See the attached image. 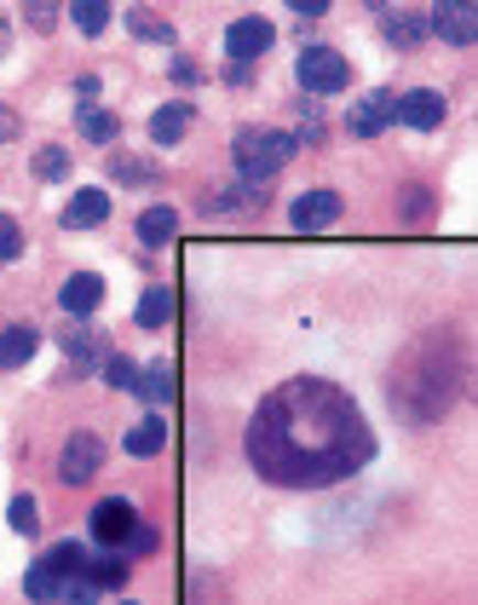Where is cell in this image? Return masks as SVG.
I'll return each instance as SVG.
<instances>
[{
  "mask_svg": "<svg viewBox=\"0 0 478 605\" xmlns=\"http://www.w3.org/2000/svg\"><path fill=\"white\" fill-rule=\"evenodd\" d=\"M374 456V433L363 410L329 381H300L265 392V403L248 421V462L260 478L289 490H323L340 485Z\"/></svg>",
  "mask_w": 478,
  "mask_h": 605,
  "instance_id": "cell-1",
  "label": "cell"
},
{
  "mask_svg": "<svg viewBox=\"0 0 478 605\" xmlns=\"http://www.w3.org/2000/svg\"><path fill=\"white\" fill-rule=\"evenodd\" d=\"M294 133L283 128H242L237 144H231V156H237V173L242 180H271V173H283L294 162Z\"/></svg>",
  "mask_w": 478,
  "mask_h": 605,
  "instance_id": "cell-2",
  "label": "cell"
},
{
  "mask_svg": "<svg viewBox=\"0 0 478 605\" xmlns=\"http://www.w3.org/2000/svg\"><path fill=\"white\" fill-rule=\"evenodd\" d=\"M346 82H351V64L335 53V46H306V53H300V87H306V93L329 98Z\"/></svg>",
  "mask_w": 478,
  "mask_h": 605,
  "instance_id": "cell-3",
  "label": "cell"
},
{
  "mask_svg": "<svg viewBox=\"0 0 478 605\" xmlns=\"http://www.w3.org/2000/svg\"><path fill=\"white\" fill-rule=\"evenodd\" d=\"M426 35H438L449 46H472L478 41V0H438L426 18Z\"/></svg>",
  "mask_w": 478,
  "mask_h": 605,
  "instance_id": "cell-4",
  "label": "cell"
},
{
  "mask_svg": "<svg viewBox=\"0 0 478 605\" xmlns=\"http://www.w3.org/2000/svg\"><path fill=\"white\" fill-rule=\"evenodd\" d=\"M133 525H139L133 501H128V496H105V501L93 508V542L121 553V548H128V537H133Z\"/></svg>",
  "mask_w": 478,
  "mask_h": 605,
  "instance_id": "cell-5",
  "label": "cell"
},
{
  "mask_svg": "<svg viewBox=\"0 0 478 605\" xmlns=\"http://www.w3.org/2000/svg\"><path fill=\"white\" fill-rule=\"evenodd\" d=\"M98 467H105V439H98V433H69L64 456H58V478H64V485H93Z\"/></svg>",
  "mask_w": 478,
  "mask_h": 605,
  "instance_id": "cell-6",
  "label": "cell"
},
{
  "mask_svg": "<svg viewBox=\"0 0 478 605\" xmlns=\"http://www.w3.org/2000/svg\"><path fill=\"white\" fill-rule=\"evenodd\" d=\"M335 219H340V191H306V196H294V208H289V225L300 237L329 231Z\"/></svg>",
  "mask_w": 478,
  "mask_h": 605,
  "instance_id": "cell-7",
  "label": "cell"
},
{
  "mask_svg": "<svg viewBox=\"0 0 478 605\" xmlns=\"http://www.w3.org/2000/svg\"><path fill=\"white\" fill-rule=\"evenodd\" d=\"M392 110H398V121H404V128H415V133L444 128V93H433V87L398 93V98H392Z\"/></svg>",
  "mask_w": 478,
  "mask_h": 605,
  "instance_id": "cell-8",
  "label": "cell"
},
{
  "mask_svg": "<svg viewBox=\"0 0 478 605\" xmlns=\"http://www.w3.org/2000/svg\"><path fill=\"white\" fill-rule=\"evenodd\" d=\"M392 98H398V93H369V98H358V105H351V116H346V128L358 133V139H374V133H387L392 121H398Z\"/></svg>",
  "mask_w": 478,
  "mask_h": 605,
  "instance_id": "cell-9",
  "label": "cell"
},
{
  "mask_svg": "<svg viewBox=\"0 0 478 605\" xmlns=\"http://www.w3.org/2000/svg\"><path fill=\"white\" fill-rule=\"evenodd\" d=\"M271 41H276V30H271L265 18H237L231 30H225V53H231V58H248V64H254V58L265 53V46H271Z\"/></svg>",
  "mask_w": 478,
  "mask_h": 605,
  "instance_id": "cell-10",
  "label": "cell"
},
{
  "mask_svg": "<svg viewBox=\"0 0 478 605\" xmlns=\"http://www.w3.org/2000/svg\"><path fill=\"white\" fill-rule=\"evenodd\" d=\"M58 306H64L69 317H87V312H98V306H105V277H93V271H75L69 283L58 289Z\"/></svg>",
  "mask_w": 478,
  "mask_h": 605,
  "instance_id": "cell-11",
  "label": "cell"
},
{
  "mask_svg": "<svg viewBox=\"0 0 478 605\" xmlns=\"http://www.w3.org/2000/svg\"><path fill=\"white\" fill-rule=\"evenodd\" d=\"M191 121H196V105L191 98H173V105H162L150 116V144H180L191 133Z\"/></svg>",
  "mask_w": 478,
  "mask_h": 605,
  "instance_id": "cell-12",
  "label": "cell"
},
{
  "mask_svg": "<svg viewBox=\"0 0 478 605\" xmlns=\"http://www.w3.org/2000/svg\"><path fill=\"white\" fill-rule=\"evenodd\" d=\"M110 219V191H75L69 196V208H64V225L69 231H87V225H105Z\"/></svg>",
  "mask_w": 478,
  "mask_h": 605,
  "instance_id": "cell-13",
  "label": "cell"
},
{
  "mask_svg": "<svg viewBox=\"0 0 478 605\" xmlns=\"http://www.w3.org/2000/svg\"><path fill=\"white\" fill-rule=\"evenodd\" d=\"M41 335L30 329V323H12V329H0V369H23L35 358Z\"/></svg>",
  "mask_w": 478,
  "mask_h": 605,
  "instance_id": "cell-14",
  "label": "cell"
},
{
  "mask_svg": "<svg viewBox=\"0 0 478 605\" xmlns=\"http://www.w3.org/2000/svg\"><path fill=\"white\" fill-rule=\"evenodd\" d=\"M133 392L144 403H173V392H180V381H173V364H150L133 375Z\"/></svg>",
  "mask_w": 478,
  "mask_h": 605,
  "instance_id": "cell-15",
  "label": "cell"
},
{
  "mask_svg": "<svg viewBox=\"0 0 478 605\" xmlns=\"http://www.w3.org/2000/svg\"><path fill=\"white\" fill-rule=\"evenodd\" d=\"M173 231H180V214H173V208H162V202H156V208H144V214H139V242H144V248H162V242H173Z\"/></svg>",
  "mask_w": 478,
  "mask_h": 605,
  "instance_id": "cell-16",
  "label": "cell"
},
{
  "mask_svg": "<svg viewBox=\"0 0 478 605\" xmlns=\"http://www.w3.org/2000/svg\"><path fill=\"white\" fill-rule=\"evenodd\" d=\"M387 41L398 46V53H415V46L426 41V18H415V12H387Z\"/></svg>",
  "mask_w": 478,
  "mask_h": 605,
  "instance_id": "cell-17",
  "label": "cell"
},
{
  "mask_svg": "<svg viewBox=\"0 0 478 605\" xmlns=\"http://www.w3.org/2000/svg\"><path fill=\"white\" fill-rule=\"evenodd\" d=\"M162 444H167V421L144 415L133 433H128V456H162Z\"/></svg>",
  "mask_w": 478,
  "mask_h": 605,
  "instance_id": "cell-18",
  "label": "cell"
},
{
  "mask_svg": "<svg viewBox=\"0 0 478 605\" xmlns=\"http://www.w3.org/2000/svg\"><path fill=\"white\" fill-rule=\"evenodd\" d=\"M69 18L82 35H105L110 30V0H69Z\"/></svg>",
  "mask_w": 478,
  "mask_h": 605,
  "instance_id": "cell-19",
  "label": "cell"
},
{
  "mask_svg": "<svg viewBox=\"0 0 478 605\" xmlns=\"http://www.w3.org/2000/svg\"><path fill=\"white\" fill-rule=\"evenodd\" d=\"M110 180H121V185H156L162 180V168L156 162H139V156H110Z\"/></svg>",
  "mask_w": 478,
  "mask_h": 605,
  "instance_id": "cell-20",
  "label": "cell"
},
{
  "mask_svg": "<svg viewBox=\"0 0 478 605\" xmlns=\"http://www.w3.org/2000/svg\"><path fill=\"white\" fill-rule=\"evenodd\" d=\"M133 317H139V329H162V323L173 317V294H167V289H144Z\"/></svg>",
  "mask_w": 478,
  "mask_h": 605,
  "instance_id": "cell-21",
  "label": "cell"
},
{
  "mask_svg": "<svg viewBox=\"0 0 478 605\" xmlns=\"http://www.w3.org/2000/svg\"><path fill=\"white\" fill-rule=\"evenodd\" d=\"M87 583H93L98 594L128 588V560H87Z\"/></svg>",
  "mask_w": 478,
  "mask_h": 605,
  "instance_id": "cell-22",
  "label": "cell"
},
{
  "mask_svg": "<svg viewBox=\"0 0 478 605\" xmlns=\"http://www.w3.org/2000/svg\"><path fill=\"white\" fill-rule=\"evenodd\" d=\"M64 352H69V375H87L98 364V341L87 329H64Z\"/></svg>",
  "mask_w": 478,
  "mask_h": 605,
  "instance_id": "cell-23",
  "label": "cell"
},
{
  "mask_svg": "<svg viewBox=\"0 0 478 605\" xmlns=\"http://www.w3.org/2000/svg\"><path fill=\"white\" fill-rule=\"evenodd\" d=\"M82 133H87L93 144H116V133H121V121H116L110 110H98V105H82Z\"/></svg>",
  "mask_w": 478,
  "mask_h": 605,
  "instance_id": "cell-24",
  "label": "cell"
},
{
  "mask_svg": "<svg viewBox=\"0 0 478 605\" xmlns=\"http://www.w3.org/2000/svg\"><path fill=\"white\" fill-rule=\"evenodd\" d=\"M128 30H133L139 41H162V46H173V23H167V18H150L144 7L128 12Z\"/></svg>",
  "mask_w": 478,
  "mask_h": 605,
  "instance_id": "cell-25",
  "label": "cell"
},
{
  "mask_svg": "<svg viewBox=\"0 0 478 605\" xmlns=\"http://www.w3.org/2000/svg\"><path fill=\"white\" fill-rule=\"evenodd\" d=\"M64 173H69V150H58V144L35 150V180H64Z\"/></svg>",
  "mask_w": 478,
  "mask_h": 605,
  "instance_id": "cell-26",
  "label": "cell"
},
{
  "mask_svg": "<svg viewBox=\"0 0 478 605\" xmlns=\"http://www.w3.org/2000/svg\"><path fill=\"white\" fill-rule=\"evenodd\" d=\"M23 18H30V30L53 35L58 30V0H23Z\"/></svg>",
  "mask_w": 478,
  "mask_h": 605,
  "instance_id": "cell-27",
  "label": "cell"
},
{
  "mask_svg": "<svg viewBox=\"0 0 478 605\" xmlns=\"http://www.w3.org/2000/svg\"><path fill=\"white\" fill-rule=\"evenodd\" d=\"M12 531H18V537H35V531H41L35 496H12Z\"/></svg>",
  "mask_w": 478,
  "mask_h": 605,
  "instance_id": "cell-28",
  "label": "cell"
},
{
  "mask_svg": "<svg viewBox=\"0 0 478 605\" xmlns=\"http://www.w3.org/2000/svg\"><path fill=\"white\" fill-rule=\"evenodd\" d=\"M133 358H121V352H110V358H105V381L110 387H121V392H133Z\"/></svg>",
  "mask_w": 478,
  "mask_h": 605,
  "instance_id": "cell-29",
  "label": "cell"
},
{
  "mask_svg": "<svg viewBox=\"0 0 478 605\" xmlns=\"http://www.w3.org/2000/svg\"><path fill=\"white\" fill-rule=\"evenodd\" d=\"M18 255H23V231L12 214H0V260H18Z\"/></svg>",
  "mask_w": 478,
  "mask_h": 605,
  "instance_id": "cell-30",
  "label": "cell"
},
{
  "mask_svg": "<svg viewBox=\"0 0 478 605\" xmlns=\"http://www.w3.org/2000/svg\"><path fill=\"white\" fill-rule=\"evenodd\" d=\"M162 548V531H156V525H133V537H128V548H121V553H156Z\"/></svg>",
  "mask_w": 478,
  "mask_h": 605,
  "instance_id": "cell-31",
  "label": "cell"
},
{
  "mask_svg": "<svg viewBox=\"0 0 478 605\" xmlns=\"http://www.w3.org/2000/svg\"><path fill=\"white\" fill-rule=\"evenodd\" d=\"M23 133V121H18V110L12 105H0V144H12Z\"/></svg>",
  "mask_w": 478,
  "mask_h": 605,
  "instance_id": "cell-32",
  "label": "cell"
},
{
  "mask_svg": "<svg viewBox=\"0 0 478 605\" xmlns=\"http://www.w3.org/2000/svg\"><path fill=\"white\" fill-rule=\"evenodd\" d=\"M248 75H254V64H248V58H231V64H225V82H231V87H242Z\"/></svg>",
  "mask_w": 478,
  "mask_h": 605,
  "instance_id": "cell-33",
  "label": "cell"
},
{
  "mask_svg": "<svg viewBox=\"0 0 478 605\" xmlns=\"http://www.w3.org/2000/svg\"><path fill=\"white\" fill-rule=\"evenodd\" d=\"M289 7H294L300 18H323V12H329V0H289Z\"/></svg>",
  "mask_w": 478,
  "mask_h": 605,
  "instance_id": "cell-34",
  "label": "cell"
},
{
  "mask_svg": "<svg viewBox=\"0 0 478 605\" xmlns=\"http://www.w3.org/2000/svg\"><path fill=\"white\" fill-rule=\"evenodd\" d=\"M173 82H196V64L191 58H173Z\"/></svg>",
  "mask_w": 478,
  "mask_h": 605,
  "instance_id": "cell-35",
  "label": "cell"
},
{
  "mask_svg": "<svg viewBox=\"0 0 478 605\" xmlns=\"http://www.w3.org/2000/svg\"><path fill=\"white\" fill-rule=\"evenodd\" d=\"M426 208V196H421V185H410V196H404V214H421Z\"/></svg>",
  "mask_w": 478,
  "mask_h": 605,
  "instance_id": "cell-36",
  "label": "cell"
},
{
  "mask_svg": "<svg viewBox=\"0 0 478 605\" xmlns=\"http://www.w3.org/2000/svg\"><path fill=\"white\" fill-rule=\"evenodd\" d=\"M7 46H12V23L0 18V53H7Z\"/></svg>",
  "mask_w": 478,
  "mask_h": 605,
  "instance_id": "cell-37",
  "label": "cell"
},
{
  "mask_svg": "<svg viewBox=\"0 0 478 605\" xmlns=\"http://www.w3.org/2000/svg\"><path fill=\"white\" fill-rule=\"evenodd\" d=\"M369 7H381V0H369Z\"/></svg>",
  "mask_w": 478,
  "mask_h": 605,
  "instance_id": "cell-38",
  "label": "cell"
}]
</instances>
